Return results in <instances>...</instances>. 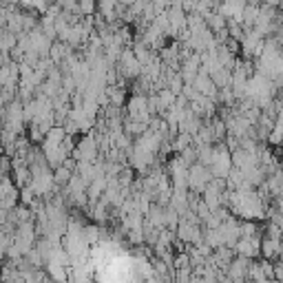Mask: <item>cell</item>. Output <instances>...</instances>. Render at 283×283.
Here are the masks:
<instances>
[{
  "mask_svg": "<svg viewBox=\"0 0 283 283\" xmlns=\"http://www.w3.org/2000/svg\"><path fill=\"white\" fill-rule=\"evenodd\" d=\"M264 3H266V5H270V7H279L281 0H264Z\"/></svg>",
  "mask_w": 283,
  "mask_h": 283,
  "instance_id": "ba28073f",
  "label": "cell"
},
{
  "mask_svg": "<svg viewBox=\"0 0 283 283\" xmlns=\"http://www.w3.org/2000/svg\"><path fill=\"white\" fill-rule=\"evenodd\" d=\"M69 137V133H67V129L65 126H51V129L47 131V135L42 137V148H55V146H62V141H65Z\"/></svg>",
  "mask_w": 283,
  "mask_h": 283,
  "instance_id": "7a4b0ae2",
  "label": "cell"
},
{
  "mask_svg": "<svg viewBox=\"0 0 283 283\" xmlns=\"http://www.w3.org/2000/svg\"><path fill=\"white\" fill-rule=\"evenodd\" d=\"M77 7L82 16H93L97 11V0H77Z\"/></svg>",
  "mask_w": 283,
  "mask_h": 283,
  "instance_id": "52a82bcc",
  "label": "cell"
},
{
  "mask_svg": "<svg viewBox=\"0 0 283 283\" xmlns=\"http://www.w3.org/2000/svg\"><path fill=\"white\" fill-rule=\"evenodd\" d=\"M259 13H261V7L257 3L246 5V9H244V27L246 29H252L254 23H257V18H259Z\"/></svg>",
  "mask_w": 283,
  "mask_h": 283,
  "instance_id": "277c9868",
  "label": "cell"
},
{
  "mask_svg": "<svg viewBox=\"0 0 283 283\" xmlns=\"http://www.w3.org/2000/svg\"><path fill=\"white\" fill-rule=\"evenodd\" d=\"M279 164H281V171H283V159H281V161H279Z\"/></svg>",
  "mask_w": 283,
  "mask_h": 283,
  "instance_id": "8fae6325",
  "label": "cell"
},
{
  "mask_svg": "<svg viewBox=\"0 0 283 283\" xmlns=\"http://www.w3.org/2000/svg\"><path fill=\"white\" fill-rule=\"evenodd\" d=\"M281 148H283V141H281Z\"/></svg>",
  "mask_w": 283,
  "mask_h": 283,
  "instance_id": "7c38bea8",
  "label": "cell"
},
{
  "mask_svg": "<svg viewBox=\"0 0 283 283\" xmlns=\"http://www.w3.org/2000/svg\"><path fill=\"white\" fill-rule=\"evenodd\" d=\"M279 9H281V11H283V0H281V3H279Z\"/></svg>",
  "mask_w": 283,
  "mask_h": 283,
  "instance_id": "30bf717a",
  "label": "cell"
},
{
  "mask_svg": "<svg viewBox=\"0 0 283 283\" xmlns=\"http://www.w3.org/2000/svg\"><path fill=\"white\" fill-rule=\"evenodd\" d=\"M53 177H55V184L58 186H69V181H71V177H73V171H71L69 166H58V168H53Z\"/></svg>",
  "mask_w": 283,
  "mask_h": 283,
  "instance_id": "5b68a950",
  "label": "cell"
},
{
  "mask_svg": "<svg viewBox=\"0 0 283 283\" xmlns=\"http://www.w3.org/2000/svg\"><path fill=\"white\" fill-rule=\"evenodd\" d=\"M281 241L283 239H274V237H264V241H261V257L264 259H274L279 257L281 252Z\"/></svg>",
  "mask_w": 283,
  "mask_h": 283,
  "instance_id": "3957f363",
  "label": "cell"
},
{
  "mask_svg": "<svg viewBox=\"0 0 283 283\" xmlns=\"http://www.w3.org/2000/svg\"><path fill=\"white\" fill-rule=\"evenodd\" d=\"M279 257L283 259V241H281V252H279Z\"/></svg>",
  "mask_w": 283,
  "mask_h": 283,
  "instance_id": "9c48e42d",
  "label": "cell"
},
{
  "mask_svg": "<svg viewBox=\"0 0 283 283\" xmlns=\"http://www.w3.org/2000/svg\"><path fill=\"white\" fill-rule=\"evenodd\" d=\"M210 179H212V171L208 166H204L201 161H197V164L190 166V171H188V188L190 190L204 193L206 186L210 184Z\"/></svg>",
  "mask_w": 283,
  "mask_h": 283,
  "instance_id": "6da1fadb",
  "label": "cell"
},
{
  "mask_svg": "<svg viewBox=\"0 0 283 283\" xmlns=\"http://www.w3.org/2000/svg\"><path fill=\"white\" fill-rule=\"evenodd\" d=\"M82 235H84V239L89 241V246H95L97 241H100L102 232H100V228H97V226H84V228H82Z\"/></svg>",
  "mask_w": 283,
  "mask_h": 283,
  "instance_id": "8992f818",
  "label": "cell"
}]
</instances>
